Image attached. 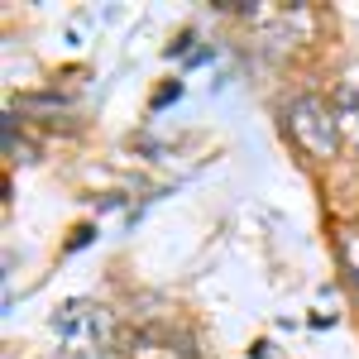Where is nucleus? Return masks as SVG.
<instances>
[{
	"label": "nucleus",
	"instance_id": "obj_1",
	"mask_svg": "<svg viewBox=\"0 0 359 359\" xmlns=\"http://www.w3.org/2000/svg\"><path fill=\"white\" fill-rule=\"evenodd\" d=\"M53 335L72 359H106L115 345V316L96 302H62L53 316Z\"/></svg>",
	"mask_w": 359,
	"mask_h": 359
},
{
	"label": "nucleus",
	"instance_id": "obj_2",
	"mask_svg": "<svg viewBox=\"0 0 359 359\" xmlns=\"http://www.w3.org/2000/svg\"><path fill=\"white\" fill-rule=\"evenodd\" d=\"M287 135L292 144L311 154V158H331L335 144H340V120H335L316 96H297L292 106H287Z\"/></svg>",
	"mask_w": 359,
	"mask_h": 359
},
{
	"label": "nucleus",
	"instance_id": "obj_3",
	"mask_svg": "<svg viewBox=\"0 0 359 359\" xmlns=\"http://www.w3.org/2000/svg\"><path fill=\"white\" fill-rule=\"evenodd\" d=\"M340 125L350 130V139L359 149V91H340Z\"/></svg>",
	"mask_w": 359,
	"mask_h": 359
},
{
	"label": "nucleus",
	"instance_id": "obj_4",
	"mask_svg": "<svg viewBox=\"0 0 359 359\" xmlns=\"http://www.w3.org/2000/svg\"><path fill=\"white\" fill-rule=\"evenodd\" d=\"M340 254H345V269H350V273H355V283H359V230H345Z\"/></svg>",
	"mask_w": 359,
	"mask_h": 359
}]
</instances>
